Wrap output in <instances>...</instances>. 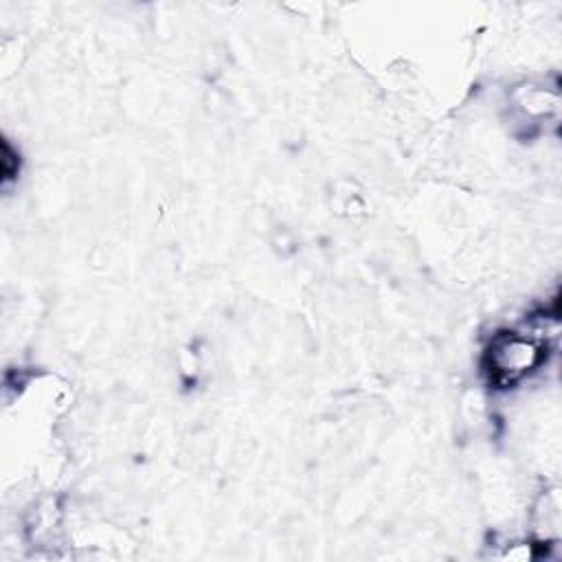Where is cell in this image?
Instances as JSON below:
<instances>
[{"label": "cell", "instance_id": "1", "mask_svg": "<svg viewBox=\"0 0 562 562\" xmlns=\"http://www.w3.org/2000/svg\"><path fill=\"white\" fill-rule=\"evenodd\" d=\"M544 340L520 331H507L494 336L487 349V367L492 380L498 384H512L525 378L544 360Z\"/></svg>", "mask_w": 562, "mask_h": 562}]
</instances>
